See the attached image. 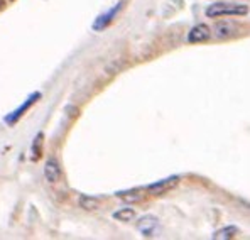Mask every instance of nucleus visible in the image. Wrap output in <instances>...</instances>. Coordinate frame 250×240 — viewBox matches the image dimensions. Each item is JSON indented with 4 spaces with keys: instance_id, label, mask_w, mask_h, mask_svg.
<instances>
[{
    "instance_id": "obj_12",
    "label": "nucleus",
    "mask_w": 250,
    "mask_h": 240,
    "mask_svg": "<svg viewBox=\"0 0 250 240\" xmlns=\"http://www.w3.org/2000/svg\"><path fill=\"white\" fill-rule=\"evenodd\" d=\"M117 196L122 198L124 201L127 203H135V201H141L142 200V195L139 190H130V191H120L117 193Z\"/></svg>"
},
{
    "instance_id": "obj_3",
    "label": "nucleus",
    "mask_w": 250,
    "mask_h": 240,
    "mask_svg": "<svg viewBox=\"0 0 250 240\" xmlns=\"http://www.w3.org/2000/svg\"><path fill=\"white\" fill-rule=\"evenodd\" d=\"M178 181H179V176H171V178L156 181V183H152V184L147 186V191H149L150 195H154V196H161V195L171 191L172 188L178 184Z\"/></svg>"
},
{
    "instance_id": "obj_10",
    "label": "nucleus",
    "mask_w": 250,
    "mask_h": 240,
    "mask_svg": "<svg viewBox=\"0 0 250 240\" xmlns=\"http://www.w3.org/2000/svg\"><path fill=\"white\" fill-rule=\"evenodd\" d=\"M80 206L86 212H93V210H98L100 208V200L98 198H93V196H88V195H83L80 198Z\"/></svg>"
},
{
    "instance_id": "obj_8",
    "label": "nucleus",
    "mask_w": 250,
    "mask_h": 240,
    "mask_svg": "<svg viewBox=\"0 0 250 240\" xmlns=\"http://www.w3.org/2000/svg\"><path fill=\"white\" fill-rule=\"evenodd\" d=\"M235 32H237V27H235V24H231V22L223 21L215 25V34H216V38H220V39L230 38Z\"/></svg>"
},
{
    "instance_id": "obj_5",
    "label": "nucleus",
    "mask_w": 250,
    "mask_h": 240,
    "mask_svg": "<svg viewBox=\"0 0 250 240\" xmlns=\"http://www.w3.org/2000/svg\"><path fill=\"white\" fill-rule=\"evenodd\" d=\"M157 225H159V220H157L156 217L146 215L139 220L137 228L144 237H154V234H156V230H157Z\"/></svg>"
},
{
    "instance_id": "obj_14",
    "label": "nucleus",
    "mask_w": 250,
    "mask_h": 240,
    "mask_svg": "<svg viewBox=\"0 0 250 240\" xmlns=\"http://www.w3.org/2000/svg\"><path fill=\"white\" fill-rule=\"evenodd\" d=\"M0 5H3V0H0Z\"/></svg>"
},
{
    "instance_id": "obj_4",
    "label": "nucleus",
    "mask_w": 250,
    "mask_h": 240,
    "mask_svg": "<svg viewBox=\"0 0 250 240\" xmlns=\"http://www.w3.org/2000/svg\"><path fill=\"white\" fill-rule=\"evenodd\" d=\"M211 38V31L207 24H198L188 32V43L191 44H200V43H205Z\"/></svg>"
},
{
    "instance_id": "obj_13",
    "label": "nucleus",
    "mask_w": 250,
    "mask_h": 240,
    "mask_svg": "<svg viewBox=\"0 0 250 240\" xmlns=\"http://www.w3.org/2000/svg\"><path fill=\"white\" fill-rule=\"evenodd\" d=\"M113 218L119 220V221H132L135 218V212H134V208L117 210V212L113 213Z\"/></svg>"
},
{
    "instance_id": "obj_2",
    "label": "nucleus",
    "mask_w": 250,
    "mask_h": 240,
    "mask_svg": "<svg viewBox=\"0 0 250 240\" xmlns=\"http://www.w3.org/2000/svg\"><path fill=\"white\" fill-rule=\"evenodd\" d=\"M41 98V93L39 91H34L32 95H29L27 98H25V102L22 103V105L19 107L17 110H14L12 113H9V115L5 117V124H9V125H14V124H17V122L21 120V117L24 115L25 112H27L29 109H31L32 105H34L36 102Z\"/></svg>"
},
{
    "instance_id": "obj_7",
    "label": "nucleus",
    "mask_w": 250,
    "mask_h": 240,
    "mask_svg": "<svg viewBox=\"0 0 250 240\" xmlns=\"http://www.w3.org/2000/svg\"><path fill=\"white\" fill-rule=\"evenodd\" d=\"M44 176H46L47 183H58L61 178V168L56 159H49L44 164Z\"/></svg>"
},
{
    "instance_id": "obj_11",
    "label": "nucleus",
    "mask_w": 250,
    "mask_h": 240,
    "mask_svg": "<svg viewBox=\"0 0 250 240\" xmlns=\"http://www.w3.org/2000/svg\"><path fill=\"white\" fill-rule=\"evenodd\" d=\"M42 140H44V134L39 132L38 135L32 140V147H31V154H32V161H38L42 154Z\"/></svg>"
},
{
    "instance_id": "obj_1",
    "label": "nucleus",
    "mask_w": 250,
    "mask_h": 240,
    "mask_svg": "<svg viewBox=\"0 0 250 240\" xmlns=\"http://www.w3.org/2000/svg\"><path fill=\"white\" fill-rule=\"evenodd\" d=\"M205 14L209 19H216V17H240L249 14V5L233 2H215L207 7Z\"/></svg>"
},
{
    "instance_id": "obj_6",
    "label": "nucleus",
    "mask_w": 250,
    "mask_h": 240,
    "mask_svg": "<svg viewBox=\"0 0 250 240\" xmlns=\"http://www.w3.org/2000/svg\"><path fill=\"white\" fill-rule=\"evenodd\" d=\"M120 9H122V2L117 3V5L113 7V9H110L106 14H104V16L98 17V19L95 21V24H93V29H95V31H104L105 27H108V24L113 21V17H115L117 14H119V10H120Z\"/></svg>"
},
{
    "instance_id": "obj_9",
    "label": "nucleus",
    "mask_w": 250,
    "mask_h": 240,
    "mask_svg": "<svg viewBox=\"0 0 250 240\" xmlns=\"http://www.w3.org/2000/svg\"><path fill=\"white\" fill-rule=\"evenodd\" d=\"M238 234V228L230 225V227H225V228H220L213 234V240H230V239H235Z\"/></svg>"
}]
</instances>
